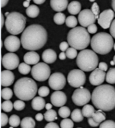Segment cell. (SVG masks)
Returning <instances> with one entry per match:
<instances>
[{"instance_id":"cell-45","label":"cell","mask_w":115,"mask_h":128,"mask_svg":"<svg viewBox=\"0 0 115 128\" xmlns=\"http://www.w3.org/2000/svg\"><path fill=\"white\" fill-rule=\"evenodd\" d=\"M8 122L9 118L8 116L6 114H4V113H2V126L4 127V126H6Z\"/></svg>"},{"instance_id":"cell-1","label":"cell","mask_w":115,"mask_h":128,"mask_svg":"<svg viewBox=\"0 0 115 128\" xmlns=\"http://www.w3.org/2000/svg\"><path fill=\"white\" fill-rule=\"evenodd\" d=\"M47 32L43 26L32 24L28 26L22 32L21 44L24 48L28 50H38L42 48L47 41Z\"/></svg>"},{"instance_id":"cell-37","label":"cell","mask_w":115,"mask_h":128,"mask_svg":"<svg viewBox=\"0 0 115 128\" xmlns=\"http://www.w3.org/2000/svg\"><path fill=\"white\" fill-rule=\"evenodd\" d=\"M14 104L9 100H6L2 104V109L5 112H10L12 111Z\"/></svg>"},{"instance_id":"cell-43","label":"cell","mask_w":115,"mask_h":128,"mask_svg":"<svg viewBox=\"0 0 115 128\" xmlns=\"http://www.w3.org/2000/svg\"><path fill=\"white\" fill-rule=\"evenodd\" d=\"M92 12L94 13V16H95V17L96 19H98L99 16H100V8H99L98 5V4L96 2H94L92 6Z\"/></svg>"},{"instance_id":"cell-50","label":"cell","mask_w":115,"mask_h":128,"mask_svg":"<svg viewBox=\"0 0 115 128\" xmlns=\"http://www.w3.org/2000/svg\"><path fill=\"white\" fill-rule=\"evenodd\" d=\"M45 128H59V126L57 125L56 124H55V123H54V122H50V123H48L47 125H46V126H45Z\"/></svg>"},{"instance_id":"cell-44","label":"cell","mask_w":115,"mask_h":128,"mask_svg":"<svg viewBox=\"0 0 115 128\" xmlns=\"http://www.w3.org/2000/svg\"><path fill=\"white\" fill-rule=\"evenodd\" d=\"M87 30L90 34H95L98 30V28H97L96 25L95 24H92L88 26Z\"/></svg>"},{"instance_id":"cell-59","label":"cell","mask_w":115,"mask_h":128,"mask_svg":"<svg viewBox=\"0 0 115 128\" xmlns=\"http://www.w3.org/2000/svg\"><path fill=\"white\" fill-rule=\"evenodd\" d=\"M110 64H111V65H115V63H114V60L111 61Z\"/></svg>"},{"instance_id":"cell-39","label":"cell","mask_w":115,"mask_h":128,"mask_svg":"<svg viewBox=\"0 0 115 128\" xmlns=\"http://www.w3.org/2000/svg\"><path fill=\"white\" fill-rule=\"evenodd\" d=\"M61 128H72L74 126L73 121L68 118H65L61 122L60 124Z\"/></svg>"},{"instance_id":"cell-31","label":"cell","mask_w":115,"mask_h":128,"mask_svg":"<svg viewBox=\"0 0 115 128\" xmlns=\"http://www.w3.org/2000/svg\"><path fill=\"white\" fill-rule=\"evenodd\" d=\"M53 20H54V23L56 24L62 25V24L65 23V20H66L65 15L61 12L56 13V14L54 16Z\"/></svg>"},{"instance_id":"cell-56","label":"cell","mask_w":115,"mask_h":128,"mask_svg":"<svg viewBox=\"0 0 115 128\" xmlns=\"http://www.w3.org/2000/svg\"><path fill=\"white\" fill-rule=\"evenodd\" d=\"M52 107V104H50V103H47V104H46V105H45V108H46L47 110L51 109Z\"/></svg>"},{"instance_id":"cell-28","label":"cell","mask_w":115,"mask_h":128,"mask_svg":"<svg viewBox=\"0 0 115 128\" xmlns=\"http://www.w3.org/2000/svg\"><path fill=\"white\" fill-rule=\"evenodd\" d=\"M93 118V120L96 122H97L98 124H100L101 123L106 120V115L102 111V110H98L95 112V114H94V116L92 117Z\"/></svg>"},{"instance_id":"cell-58","label":"cell","mask_w":115,"mask_h":128,"mask_svg":"<svg viewBox=\"0 0 115 128\" xmlns=\"http://www.w3.org/2000/svg\"><path fill=\"white\" fill-rule=\"evenodd\" d=\"M2 26H4V23L6 22V21H4V15H2Z\"/></svg>"},{"instance_id":"cell-61","label":"cell","mask_w":115,"mask_h":128,"mask_svg":"<svg viewBox=\"0 0 115 128\" xmlns=\"http://www.w3.org/2000/svg\"><path fill=\"white\" fill-rule=\"evenodd\" d=\"M94 1H95V0H90V2H94Z\"/></svg>"},{"instance_id":"cell-3","label":"cell","mask_w":115,"mask_h":128,"mask_svg":"<svg viewBox=\"0 0 115 128\" xmlns=\"http://www.w3.org/2000/svg\"><path fill=\"white\" fill-rule=\"evenodd\" d=\"M14 91L18 99L23 101H30L35 97L37 92V84L30 78H21L15 83Z\"/></svg>"},{"instance_id":"cell-23","label":"cell","mask_w":115,"mask_h":128,"mask_svg":"<svg viewBox=\"0 0 115 128\" xmlns=\"http://www.w3.org/2000/svg\"><path fill=\"white\" fill-rule=\"evenodd\" d=\"M81 8H82L81 4L77 1L71 2L67 7L68 12L69 14L72 15H76L80 14V12H81Z\"/></svg>"},{"instance_id":"cell-22","label":"cell","mask_w":115,"mask_h":128,"mask_svg":"<svg viewBox=\"0 0 115 128\" xmlns=\"http://www.w3.org/2000/svg\"><path fill=\"white\" fill-rule=\"evenodd\" d=\"M32 107L36 111H40L45 107L46 103L45 100L42 97H36L32 99Z\"/></svg>"},{"instance_id":"cell-30","label":"cell","mask_w":115,"mask_h":128,"mask_svg":"<svg viewBox=\"0 0 115 128\" xmlns=\"http://www.w3.org/2000/svg\"><path fill=\"white\" fill-rule=\"evenodd\" d=\"M106 80L108 83L115 84V68H110L106 75Z\"/></svg>"},{"instance_id":"cell-11","label":"cell","mask_w":115,"mask_h":128,"mask_svg":"<svg viewBox=\"0 0 115 128\" xmlns=\"http://www.w3.org/2000/svg\"><path fill=\"white\" fill-rule=\"evenodd\" d=\"M48 84L53 90H61L66 84V78L63 74L61 72H54L50 76L48 79Z\"/></svg>"},{"instance_id":"cell-48","label":"cell","mask_w":115,"mask_h":128,"mask_svg":"<svg viewBox=\"0 0 115 128\" xmlns=\"http://www.w3.org/2000/svg\"><path fill=\"white\" fill-rule=\"evenodd\" d=\"M88 124H90V126H92V127H98V126L100 125V124H98L97 122H95V121L93 120V118H88Z\"/></svg>"},{"instance_id":"cell-53","label":"cell","mask_w":115,"mask_h":128,"mask_svg":"<svg viewBox=\"0 0 115 128\" xmlns=\"http://www.w3.org/2000/svg\"><path fill=\"white\" fill-rule=\"evenodd\" d=\"M46 0H33V2L36 4H42L43 3L45 2Z\"/></svg>"},{"instance_id":"cell-7","label":"cell","mask_w":115,"mask_h":128,"mask_svg":"<svg viewBox=\"0 0 115 128\" xmlns=\"http://www.w3.org/2000/svg\"><path fill=\"white\" fill-rule=\"evenodd\" d=\"M26 18L18 12H12L7 16L5 25L9 33L12 35H18L25 30Z\"/></svg>"},{"instance_id":"cell-2","label":"cell","mask_w":115,"mask_h":128,"mask_svg":"<svg viewBox=\"0 0 115 128\" xmlns=\"http://www.w3.org/2000/svg\"><path fill=\"white\" fill-rule=\"evenodd\" d=\"M92 101L97 109L112 111L115 108V88L110 84L99 85L93 90Z\"/></svg>"},{"instance_id":"cell-5","label":"cell","mask_w":115,"mask_h":128,"mask_svg":"<svg viewBox=\"0 0 115 128\" xmlns=\"http://www.w3.org/2000/svg\"><path fill=\"white\" fill-rule=\"evenodd\" d=\"M91 47L95 52L100 54H106L114 47V40L111 34L100 32L95 34L91 40Z\"/></svg>"},{"instance_id":"cell-34","label":"cell","mask_w":115,"mask_h":128,"mask_svg":"<svg viewBox=\"0 0 115 128\" xmlns=\"http://www.w3.org/2000/svg\"><path fill=\"white\" fill-rule=\"evenodd\" d=\"M59 116L62 118H67L71 114V111L69 107H65V106H62L59 108Z\"/></svg>"},{"instance_id":"cell-49","label":"cell","mask_w":115,"mask_h":128,"mask_svg":"<svg viewBox=\"0 0 115 128\" xmlns=\"http://www.w3.org/2000/svg\"><path fill=\"white\" fill-rule=\"evenodd\" d=\"M98 68L104 71H106V70H108V64L106 62H102L98 64Z\"/></svg>"},{"instance_id":"cell-27","label":"cell","mask_w":115,"mask_h":128,"mask_svg":"<svg viewBox=\"0 0 115 128\" xmlns=\"http://www.w3.org/2000/svg\"><path fill=\"white\" fill-rule=\"evenodd\" d=\"M71 120L75 122H80L84 120V115L82 114V111L79 109H75L73 111L71 114Z\"/></svg>"},{"instance_id":"cell-26","label":"cell","mask_w":115,"mask_h":128,"mask_svg":"<svg viewBox=\"0 0 115 128\" xmlns=\"http://www.w3.org/2000/svg\"><path fill=\"white\" fill-rule=\"evenodd\" d=\"M82 114L84 115V117L88 118H92V116H94V114H95V109L92 107L91 105L89 104H86V105H84V107L82 109Z\"/></svg>"},{"instance_id":"cell-9","label":"cell","mask_w":115,"mask_h":128,"mask_svg":"<svg viewBox=\"0 0 115 128\" xmlns=\"http://www.w3.org/2000/svg\"><path fill=\"white\" fill-rule=\"evenodd\" d=\"M92 99L91 93L87 88L80 86L74 92L72 95V101L78 106H84L86 105Z\"/></svg>"},{"instance_id":"cell-19","label":"cell","mask_w":115,"mask_h":128,"mask_svg":"<svg viewBox=\"0 0 115 128\" xmlns=\"http://www.w3.org/2000/svg\"><path fill=\"white\" fill-rule=\"evenodd\" d=\"M50 4L53 10L61 12L68 7V0H50Z\"/></svg>"},{"instance_id":"cell-54","label":"cell","mask_w":115,"mask_h":128,"mask_svg":"<svg viewBox=\"0 0 115 128\" xmlns=\"http://www.w3.org/2000/svg\"><path fill=\"white\" fill-rule=\"evenodd\" d=\"M9 0H2V7L4 8L7 5V4L8 3Z\"/></svg>"},{"instance_id":"cell-17","label":"cell","mask_w":115,"mask_h":128,"mask_svg":"<svg viewBox=\"0 0 115 128\" xmlns=\"http://www.w3.org/2000/svg\"><path fill=\"white\" fill-rule=\"evenodd\" d=\"M50 101L54 106L57 107H61L64 106L67 103V96L62 91L56 90L52 92L50 97Z\"/></svg>"},{"instance_id":"cell-14","label":"cell","mask_w":115,"mask_h":128,"mask_svg":"<svg viewBox=\"0 0 115 128\" xmlns=\"http://www.w3.org/2000/svg\"><path fill=\"white\" fill-rule=\"evenodd\" d=\"M2 62L3 66L6 69L14 70L18 67L20 64V60L18 56L16 54L10 52V53H7L3 56Z\"/></svg>"},{"instance_id":"cell-40","label":"cell","mask_w":115,"mask_h":128,"mask_svg":"<svg viewBox=\"0 0 115 128\" xmlns=\"http://www.w3.org/2000/svg\"><path fill=\"white\" fill-rule=\"evenodd\" d=\"M25 103L23 100H17L14 103V107L17 111H22L25 107Z\"/></svg>"},{"instance_id":"cell-35","label":"cell","mask_w":115,"mask_h":128,"mask_svg":"<svg viewBox=\"0 0 115 128\" xmlns=\"http://www.w3.org/2000/svg\"><path fill=\"white\" fill-rule=\"evenodd\" d=\"M9 124L11 126L16 128L21 124V121H20V119L18 116H16V115H12L10 118H9Z\"/></svg>"},{"instance_id":"cell-62","label":"cell","mask_w":115,"mask_h":128,"mask_svg":"<svg viewBox=\"0 0 115 128\" xmlns=\"http://www.w3.org/2000/svg\"><path fill=\"white\" fill-rule=\"evenodd\" d=\"M113 48H114V50H115V43H114V47H113Z\"/></svg>"},{"instance_id":"cell-55","label":"cell","mask_w":115,"mask_h":128,"mask_svg":"<svg viewBox=\"0 0 115 128\" xmlns=\"http://www.w3.org/2000/svg\"><path fill=\"white\" fill-rule=\"evenodd\" d=\"M23 6L24 7H25V8H28L30 6V2L29 1H24L23 2Z\"/></svg>"},{"instance_id":"cell-41","label":"cell","mask_w":115,"mask_h":128,"mask_svg":"<svg viewBox=\"0 0 115 128\" xmlns=\"http://www.w3.org/2000/svg\"><path fill=\"white\" fill-rule=\"evenodd\" d=\"M100 128H115V122L112 120H106L104 122H102L100 125Z\"/></svg>"},{"instance_id":"cell-60","label":"cell","mask_w":115,"mask_h":128,"mask_svg":"<svg viewBox=\"0 0 115 128\" xmlns=\"http://www.w3.org/2000/svg\"><path fill=\"white\" fill-rule=\"evenodd\" d=\"M113 60H114V62L115 63V55H114V58H113Z\"/></svg>"},{"instance_id":"cell-38","label":"cell","mask_w":115,"mask_h":128,"mask_svg":"<svg viewBox=\"0 0 115 128\" xmlns=\"http://www.w3.org/2000/svg\"><path fill=\"white\" fill-rule=\"evenodd\" d=\"M66 56L69 59H74L75 57L78 56V52H77V49L74 48L73 47L69 48L66 50Z\"/></svg>"},{"instance_id":"cell-15","label":"cell","mask_w":115,"mask_h":128,"mask_svg":"<svg viewBox=\"0 0 115 128\" xmlns=\"http://www.w3.org/2000/svg\"><path fill=\"white\" fill-rule=\"evenodd\" d=\"M106 74L105 71L100 68H96L92 70V73L90 74L89 80L90 82L94 86H99L104 82L106 78Z\"/></svg>"},{"instance_id":"cell-8","label":"cell","mask_w":115,"mask_h":128,"mask_svg":"<svg viewBox=\"0 0 115 128\" xmlns=\"http://www.w3.org/2000/svg\"><path fill=\"white\" fill-rule=\"evenodd\" d=\"M46 62H39L34 65L31 70V74L34 79L38 81H44L50 76V68Z\"/></svg>"},{"instance_id":"cell-51","label":"cell","mask_w":115,"mask_h":128,"mask_svg":"<svg viewBox=\"0 0 115 128\" xmlns=\"http://www.w3.org/2000/svg\"><path fill=\"white\" fill-rule=\"evenodd\" d=\"M35 118L38 122H41L43 120V118H44V117H43V115L42 114H38L36 115Z\"/></svg>"},{"instance_id":"cell-18","label":"cell","mask_w":115,"mask_h":128,"mask_svg":"<svg viewBox=\"0 0 115 128\" xmlns=\"http://www.w3.org/2000/svg\"><path fill=\"white\" fill-rule=\"evenodd\" d=\"M14 74L10 70H4L2 72V86H9L14 81Z\"/></svg>"},{"instance_id":"cell-24","label":"cell","mask_w":115,"mask_h":128,"mask_svg":"<svg viewBox=\"0 0 115 128\" xmlns=\"http://www.w3.org/2000/svg\"><path fill=\"white\" fill-rule=\"evenodd\" d=\"M26 13L28 17L31 18H35L39 15L40 13V10L38 8L37 6L35 5H31L28 8H27Z\"/></svg>"},{"instance_id":"cell-57","label":"cell","mask_w":115,"mask_h":128,"mask_svg":"<svg viewBox=\"0 0 115 128\" xmlns=\"http://www.w3.org/2000/svg\"><path fill=\"white\" fill-rule=\"evenodd\" d=\"M112 7L113 10L115 12V0H112Z\"/></svg>"},{"instance_id":"cell-25","label":"cell","mask_w":115,"mask_h":128,"mask_svg":"<svg viewBox=\"0 0 115 128\" xmlns=\"http://www.w3.org/2000/svg\"><path fill=\"white\" fill-rule=\"evenodd\" d=\"M35 121L30 117H26L21 121V128H35Z\"/></svg>"},{"instance_id":"cell-52","label":"cell","mask_w":115,"mask_h":128,"mask_svg":"<svg viewBox=\"0 0 115 128\" xmlns=\"http://www.w3.org/2000/svg\"><path fill=\"white\" fill-rule=\"evenodd\" d=\"M66 53H65L64 52H61L60 54H59V59L60 60H65V58H66Z\"/></svg>"},{"instance_id":"cell-4","label":"cell","mask_w":115,"mask_h":128,"mask_svg":"<svg viewBox=\"0 0 115 128\" xmlns=\"http://www.w3.org/2000/svg\"><path fill=\"white\" fill-rule=\"evenodd\" d=\"M67 42L69 45L77 50L86 48L91 42L90 36L84 27H75L67 34Z\"/></svg>"},{"instance_id":"cell-13","label":"cell","mask_w":115,"mask_h":128,"mask_svg":"<svg viewBox=\"0 0 115 128\" xmlns=\"http://www.w3.org/2000/svg\"><path fill=\"white\" fill-rule=\"evenodd\" d=\"M114 16V12L112 10H106L103 11L99 16L98 23L103 29H108V28L110 27Z\"/></svg>"},{"instance_id":"cell-36","label":"cell","mask_w":115,"mask_h":128,"mask_svg":"<svg viewBox=\"0 0 115 128\" xmlns=\"http://www.w3.org/2000/svg\"><path fill=\"white\" fill-rule=\"evenodd\" d=\"M13 96V92L12 89L10 88H4L2 90V97L3 99L10 100L12 99Z\"/></svg>"},{"instance_id":"cell-12","label":"cell","mask_w":115,"mask_h":128,"mask_svg":"<svg viewBox=\"0 0 115 128\" xmlns=\"http://www.w3.org/2000/svg\"><path fill=\"white\" fill-rule=\"evenodd\" d=\"M96 18L92 12V10L86 9L81 11L78 15V22L83 27H88L89 26L95 23Z\"/></svg>"},{"instance_id":"cell-46","label":"cell","mask_w":115,"mask_h":128,"mask_svg":"<svg viewBox=\"0 0 115 128\" xmlns=\"http://www.w3.org/2000/svg\"><path fill=\"white\" fill-rule=\"evenodd\" d=\"M69 44L68 42H62L59 45V48L62 52H65V50H67V49L69 48Z\"/></svg>"},{"instance_id":"cell-20","label":"cell","mask_w":115,"mask_h":128,"mask_svg":"<svg viewBox=\"0 0 115 128\" xmlns=\"http://www.w3.org/2000/svg\"><path fill=\"white\" fill-rule=\"evenodd\" d=\"M24 60L28 64H36L38 63L40 60L39 54L33 50H30L28 52L26 53L24 56Z\"/></svg>"},{"instance_id":"cell-32","label":"cell","mask_w":115,"mask_h":128,"mask_svg":"<svg viewBox=\"0 0 115 128\" xmlns=\"http://www.w3.org/2000/svg\"><path fill=\"white\" fill-rule=\"evenodd\" d=\"M31 67L30 64H28L27 63L22 62L18 66V70L22 74H27L31 71Z\"/></svg>"},{"instance_id":"cell-21","label":"cell","mask_w":115,"mask_h":128,"mask_svg":"<svg viewBox=\"0 0 115 128\" xmlns=\"http://www.w3.org/2000/svg\"><path fill=\"white\" fill-rule=\"evenodd\" d=\"M56 54L55 51L52 49H46L43 52L42 55V60L44 62L47 64H51L55 62L56 60Z\"/></svg>"},{"instance_id":"cell-16","label":"cell","mask_w":115,"mask_h":128,"mask_svg":"<svg viewBox=\"0 0 115 128\" xmlns=\"http://www.w3.org/2000/svg\"><path fill=\"white\" fill-rule=\"evenodd\" d=\"M21 40L15 35L8 36L4 40V45L7 50L11 52H14L20 48Z\"/></svg>"},{"instance_id":"cell-6","label":"cell","mask_w":115,"mask_h":128,"mask_svg":"<svg viewBox=\"0 0 115 128\" xmlns=\"http://www.w3.org/2000/svg\"><path fill=\"white\" fill-rule=\"evenodd\" d=\"M94 51L84 49L77 56L76 63L80 69L90 72L96 69L98 65V57Z\"/></svg>"},{"instance_id":"cell-29","label":"cell","mask_w":115,"mask_h":128,"mask_svg":"<svg viewBox=\"0 0 115 128\" xmlns=\"http://www.w3.org/2000/svg\"><path fill=\"white\" fill-rule=\"evenodd\" d=\"M44 117L45 120L48 122H53L54 120H57V114L56 111L52 109L47 110L46 113H44Z\"/></svg>"},{"instance_id":"cell-33","label":"cell","mask_w":115,"mask_h":128,"mask_svg":"<svg viewBox=\"0 0 115 128\" xmlns=\"http://www.w3.org/2000/svg\"><path fill=\"white\" fill-rule=\"evenodd\" d=\"M65 24L67 27L69 28H75L76 26L78 25V20L76 19V18L73 16H70L66 18L65 20Z\"/></svg>"},{"instance_id":"cell-10","label":"cell","mask_w":115,"mask_h":128,"mask_svg":"<svg viewBox=\"0 0 115 128\" xmlns=\"http://www.w3.org/2000/svg\"><path fill=\"white\" fill-rule=\"evenodd\" d=\"M86 74L84 70L81 69H73L69 72L67 76V81L70 86L79 88L83 86L86 82Z\"/></svg>"},{"instance_id":"cell-42","label":"cell","mask_w":115,"mask_h":128,"mask_svg":"<svg viewBox=\"0 0 115 128\" xmlns=\"http://www.w3.org/2000/svg\"><path fill=\"white\" fill-rule=\"evenodd\" d=\"M49 92H50L49 88H48L47 86H44L40 87V88L38 90V93L39 94V96L42 97H47L48 95V94H49Z\"/></svg>"},{"instance_id":"cell-63","label":"cell","mask_w":115,"mask_h":128,"mask_svg":"<svg viewBox=\"0 0 115 128\" xmlns=\"http://www.w3.org/2000/svg\"><path fill=\"white\" fill-rule=\"evenodd\" d=\"M26 1H29L30 2V1H31V0H26Z\"/></svg>"},{"instance_id":"cell-47","label":"cell","mask_w":115,"mask_h":128,"mask_svg":"<svg viewBox=\"0 0 115 128\" xmlns=\"http://www.w3.org/2000/svg\"><path fill=\"white\" fill-rule=\"evenodd\" d=\"M110 32L113 38H115V20H113L110 27Z\"/></svg>"}]
</instances>
